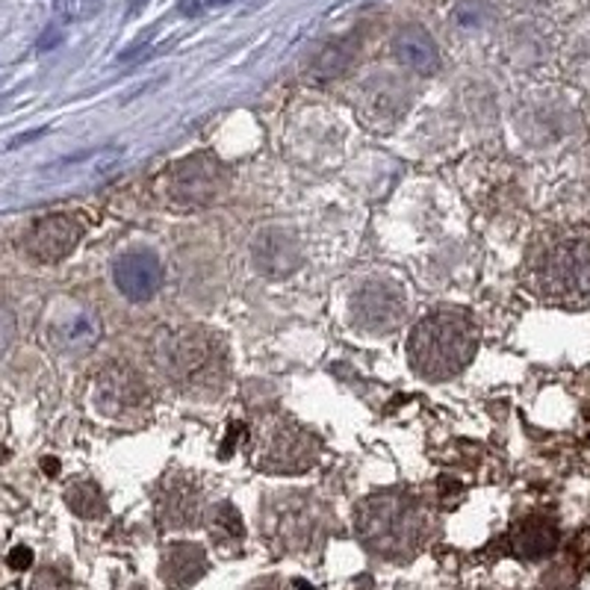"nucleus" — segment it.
<instances>
[{
  "label": "nucleus",
  "instance_id": "obj_9",
  "mask_svg": "<svg viewBox=\"0 0 590 590\" xmlns=\"http://www.w3.org/2000/svg\"><path fill=\"white\" fill-rule=\"evenodd\" d=\"M81 237V219H74L69 213H53L33 225L31 237H27V254L39 263H60L77 249Z\"/></svg>",
  "mask_w": 590,
  "mask_h": 590
},
{
  "label": "nucleus",
  "instance_id": "obj_8",
  "mask_svg": "<svg viewBox=\"0 0 590 590\" xmlns=\"http://www.w3.org/2000/svg\"><path fill=\"white\" fill-rule=\"evenodd\" d=\"M148 405V387L140 378V372L131 366H107L95 381V408L110 417V420H124L140 413Z\"/></svg>",
  "mask_w": 590,
  "mask_h": 590
},
{
  "label": "nucleus",
  "instance_id": "obj_19",
  "mask_svg": "<svg viewBox=\"0 0 590 590\" xmlns=\"http://www.w3.org/2000/svg\"><path fill=\"white\" fill-rule=\"evenodd\" d=\"M65 502L69 508L83 517V520H98L107 514V499L95 481H81V484H71L69 493H65Z\"/></svg>",
  "mask_w": 590,
  "mask_h": 590
},
{
  "label": "nucleus",
  "instance_id": "obj_12",
  "mask_svg": "<svg viewBox=\"0 0 590 590\" xmlns=\"http://www.w3.org/2000/svg\"><path fill=\"white\" fill-rule=\"evenodd\" d=\"M301 245L290 230H263L254 242V266L269 278H287L301 266Z\"/></svg>",
  "mask_w": 590,
  "mask_h": 590
},
{
  "label": "nucleus",
  "instance_id": "obj_6",
  "mask_svg": "<svg viewBox=\"0 0 590 590\" xmlns=\"http://www.w3.org/2000/svg\"><path fill=\"white\" fill-rule=\"evenodd\" d=\"M405 313H408L405 292L384 280H372L351 299V320L370 334H390L405 322Z\"/></svg>",
  "mask_w": 590,
  "mask_h": 590
},
{
  "label": "nucleus",
  "instance_id": "obj_24",
  "mask_svg": "<svg viewBox=\"0 0 590 590\" xmlns=\"http://www.w3.org/2000/svg\"><path fill=\"white\" fill-rule=\"evenodd\" d=\"M210 7H221V3H230V0H207Z\"/></svg>",
  "mask_w": 590,
  "mask_h": 590
},
{
  "label": "nucleus",
  "instance_id": "obj_20",
  "mask_svg": "<svg viewBox=\"0 0 590 590\" xmlns=\"http://www.w3.org/2000/svg\"><path fill=\"white\" fill-rule=\"evenodd\" d=\"M15 340V316L0 304V354H7Z\"/></svg>",
  "mask_w": 590,
  "mask_h": 590
},
{
  "label": "nucleus",
  "instance_id": "obj_3",
  "mask_svg": "<svg viewBox=\"0 0 590 590\" xmlns=\"http://www.w3.org/2000/svg\"><path fill=\"white\" fill-rule=\"evenodd\" d=\"M154 361L178 384H207L225 372L221 342L201 328H169L154 342Z\"/></svg>",
  "mask_w": 590,
  "mask_h": 590
},
{
  "label": "nucleus",
  "instance_id": "obj_11",
  "mask_svg": "<svg viewBox=\"0 0 590 590\" xmlns=\"http://www.w3.org/2000/svg\"><path fill=\"white\" fill-rule=\"evenodd\" d=\"M50 346L65 354H86L100 340V322L86 308H69L48 325Z\"/></svg>",
  "mask_w": 590,
  "mask_h": 590
},
{
  "label": "nucleus",
  "instance_id": "obj_21",
  "mask_svg": "<svg viewBox=\"0 0 590 590\" xmlns=\"http://www.w3.org/2000/svg\"><path fill=\"white\" fill-rule=\"evenodd\" d=\"M481 3H463V7H458V12H455V21H458L460 27H467V31H472V27H479L481 24Z\"/></svg>",
  "mask_w": 590,
  "mask_h": 590
},
{
  "label": "nucleus",
  "instance_id": "obj_22",
  "mask_svg": "<svg viewBox=\"0 0 590 590\" xmlns=\"http://www.w3.org/2000/svg\"><path fill=\"white\" fill-rule=\"evenodd\" d=\"M33 564V552L27 550V546H15V550L10 552V567L12 570H27Z\"/></svg>",
  "mask_w": 590,
  "mask_h": 590
},
{
  "label": "nucleus",
  "instance_id": "obj_18",
  "mask_svg": "<svg viewBox=\"0 0 590 590\" xmlns=\"http://www.w3.org/2000/svg\"><path fill=\"white\" fill-rule=\"evenodd\" d=\"M207 522H210L213 541L221 543V546H233V543H240L242 538H245V526H242L240 510L233 508L230 502L216 505V508L210 510Z\"/></svg>",
  "mask_w": 590,
  "mask_h": 590
},
{
  "label": "nucleus",
  "instance_id": "obj_23",
  "mask_svg": "<svg viewBox=\"0 0 590 590\" xmlns=\"http://www.w3.org/2000/svg\"><path fill=\"white\" fill-rule=\"evenodd\" d=\"M41 463H45V472H48V475H57V472H60V460L57 458H45Z\"/></svg>",
  "mask_w": 590,
  "mask_h": 590
},
{
  "label": "nucleus",
  "instance_id": "obj_4",
  "mask_svg": "<svg viewBox=\"0 0 590 590\" xmlns=\"http://www.w3.org/2000/svg\"><path fill=\"white\" fill-rule=\"evenodd\" d=\"M543 296L555 304L585 308L590 304V237L570 233L543 254L541 272Z\"/></svg>",
  "mask_w": 590,
  "mask_h": 590
},
{
  "label": "nucleus",
  "instance_id": "obj_10",
  "mask_svg": "<svg viewBox=\"0 0 590 590\" xmlns=\"http://www.w3.org/2000/svg\"><path fill=\"white\" fill-rule=\"evenodd\" d=\"M112 278L124 299L148 301L162 287V266L150 251H131L112 263Z\"/></svg>",
  "mask_w": 590,
  "mask_h": 590
},
{
  "label": "nucleus",
  "instance_id": "obj_26",
  "mask_svg": "<svg viewBox=\"0 0 590 590\" xmlns=\"http://www.w3.org/2000/svg\"><path fill=\"white\" fill-rule=\"evenodd\" d=\"M136 590H140V588H136Z\"/></svg>",
  "mask_w": 590,
  "mask_h": 590
},
{
  "label": "nucleus",
  "instance_id": "obj_2",
  "mask_svg": "<svg viewBox=\"0 0 590 590\" xmlns=\"http://www.w3.org/2000/svg\"><path fill=\"white\" fill-rule=\"evenodd\" d=\"M425 531L417 502L405 493H375L358 508V538L384 558H408Z\"/></svg>",
  "mask_w": 590,
  "mask_h": 590
},
{
  "label": "nucleus",
  "instance_id": "obj_1",
  "mask_svg": "<svg viewBox=\"0 0 590 590\" xmlns=\"http://www.w3.org/2000/svg\"><path fill=\"white\" fill-rule=\"evenodd\" d=\"M479 340V325L467 311H434L410 334V366L422 378L449 381L475 358Z\"/></svg>",
  "mask_w": 590,
  "mask_h": 590
},
{
  "label": "nucleus",
  "instance_id": "obj_5",
  "mask_svg": "<svg viewBox=\"0 0 590 590\" xmlns=\"http://www.w3.org/2000/svg\"><path fill=\"white\" fill-rule=\"evenodd\" d=\"M228 190V171L210 154H190L169 171V198L178 207H210Z\"/></svg>",
  "mask_w": 590,
  "mask_h": 590
},
{
  "label": "nucleus",
  "instance_id": "obj_25",
  "mask_svg": "<svg viewBox=\"0 0 590 590\" xmlns=\"http://www.w3.org/2000/svg\"><path fill=\"white\" fill-rule=\"evenodd\" d=\"M254 590H278V588H275V585L269 581V585H261V588H254Z\"/></svg>",
  "mask_w": 590,
  "mask_h": 590
},
{
  "label": "nucleus",
  "instance_id": "obj_7",
  "mask_svg": "<svg viewBox=\"0 0 590 590\" xmlns=\"http://www.w3.org/2000/svg\"><path fill=\"white\" fill-rule=\"evenodd\" d=\"M316 458H320V437L301 425L287 422L269 434L261 467L266 472H278V475H296V472L311 470Z\"/></svg>",
  "mask_w": 590,
  "mask_h": 590
},
{
  "label": "nucleus",
  "instance_id": "obj_14",
  "mask_svg": "<svg viewBox=\"0 0 590 590\" xmlns=\"http://www.w3.org/2000/svg\"><path fill=\"white\" fill-rule=\"evenodd\" d=\"M207 573V552L201 550L198 543H171L169 550L162 552L160 576L166 588L186 590Z\"/></svg>",
  "mask_w": 590,
  "mask_h": 590
},
{
  "label": "nucleus",
  "instance_id": "obj_13",
  "mask_svg": "<svg viewBox=\"0 0 590 590\" xmlns=\"http://www.w3.org/2000/svg\"><path fill=\"white\" fill-rule=\"evenodd\" d=\"M393 53L401 65H408L410 71H417L422 77H431L441 69V50L431 39V33L420 24H408L396 33L393 39Z\"/></svg>",
  "mask_w": 590,
  "mask_h": 590
},
{
  "label": "nucleus",
  "instance_id": "obj_17",
  "mask_svg": "<svg viewBox=\"0 0 590 590\" xmlns=\"http://www.w3.org/2000/svg\"><path fill=\"white\" fill-rule=\"evenodd\" d=\"M354 57H358V36H342V39L330 41L313 62V81H337L351 69Z\"/></svg>",
  "mask_w": 590,
  "mask_h": 590
},
{
  "label": "nucleus",
  "instance_id": "obj_15",
  "mask_svg": "<svg viewBox=\"0 0 590 590\" xmlns=\"http://www.w3.org/2000/svg\"><path fill=\"white\" fill-rule=\"evenodd\" d=\"M198 508L201 499L195 484L181 479L169 481L160 491V499H157V517L169 529H186V526H192V522L198 520Z\"/></svg>",
  "mask_w": 590,
  "mask_h": 590
},
{
  "label": "nucleus",
  "instance_id": "obj_16",
  "mask_svg": "<svg viewBox=\"0 0 590 590\" xmlns=\"http://www.w3.org/2000/svg\"><path fill=\"white\" fill-rule=\"evenodd\" d=\"M558 526L546 517H529L510 531V550L526 561L550 558L552 552L558 550Z\"/></svg>",
  "mask_w": 590,
  "mask_h": 590
}]
</instances>
